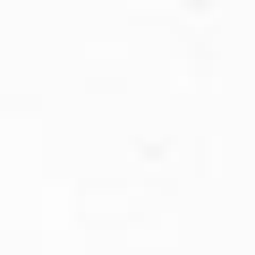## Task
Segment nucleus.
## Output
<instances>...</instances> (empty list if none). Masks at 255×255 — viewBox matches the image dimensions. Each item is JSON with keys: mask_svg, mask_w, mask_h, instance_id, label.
Listing matches in <instances>:
<instances>
[]
</instances>
